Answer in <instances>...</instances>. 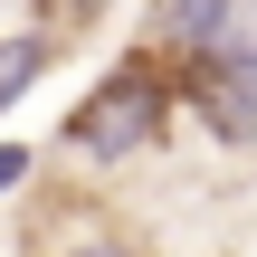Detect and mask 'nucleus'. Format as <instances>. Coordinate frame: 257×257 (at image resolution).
<instances>
[{
  "label": "nucleus",
  "mask_w": 257,
  "mask_h": 257,
  "mask_svg": "<svg viewBox=\"0 0 257 257\" xmlns=\"http://www.w3.org/2000/svg\"><path fill=\"white\" fill-rule=\"evenodd\" d=\"M29 172H38V153H29V143H0V191H19Z\"/></svg>",
  "instance_id": "5"
},
{
  "label": "nucleus",
  "mask_w": 257,
  "mask_h": 257,
  "mask_svg": "<svg viewBox=\"0 0 257 257\" xmlns=\"http://www.w3.org/2000/svg\"><path fill=\"white\" fill-rule=\"evenodd\" d=\"M29 257H153L95 191H57L48 210H29Z\"/></svg>",
  "instance_id": "2"
},
{
  "label": "nucleus",
  "mask_w": 257,
  "mask_h": 257,
  "mask_svg": "<svg viewBox=\"0 0 257 257\" xmlns=\"http://www.w3.org/2000/svg\"><path fill=\"white\" fill-rule=\"evenodd\" d=\"M219 67L238 76V95L257 105V38H219Z\"/></svg>",
  "instance_id": "4"
},
{
  "label": "nucleus",
  "mask_w": 257,
  "mask_h": 257,
  "mask_svg": "<svg viewBox=\"0 0 257 257\" xmlns=\"http://www.w3.org/2000/svg\"><path fill=\"white\" fill-rule=\"evenodd\" d=\"M48 57H57V38H38V29H10V38H0V114L48 76Z\"/></svg>",
  "instance_id": "3"
},
{
  "label": "nucleus",
  "mask_w": 257,
  "mask_h": 257,
  "mask_svg": "<svg viewBox=\"0 0 257 257\" xmlns=\"http://www.w3.org/2000/svg\"><path fill=\"white\" fill-rule=\"evenodd\" d=\"M172 105H181V57L162 48V38H143V48H124L86 95H76V114H67V153L76 162H95V172H124L162 124H172Z\"/></svg>",
  "instance_id": "1"
}]
</instances>
